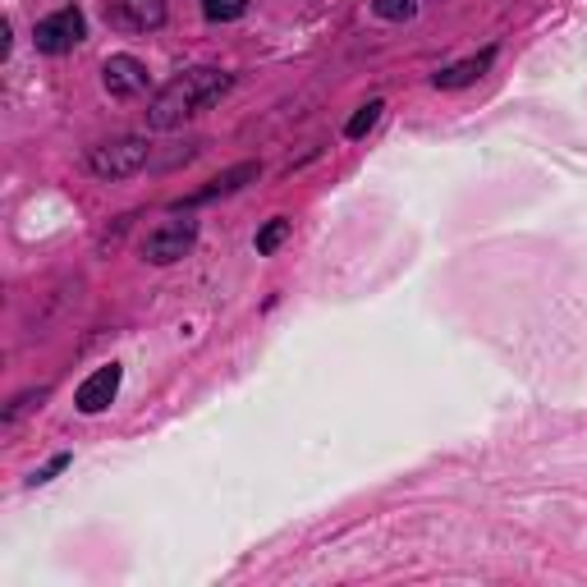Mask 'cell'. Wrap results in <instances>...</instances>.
I'll list each match as a JSON object with an SVG mask.
<instances>
[{
  "instance_id": "obj_1",
  "label": "cell",
  "mask_w": 587,
  "mask_h": 587,
  "mask_svg": "<svg viewBox=\"0 0 587 587\" xmlns=\"http://www.w3.org/2000/svg\"><path fill=\"white\" fill-rule=\"evenodd\" d=\"M230 74L226 70H211V65H198V70H184L179 78H170L157 97L147 106V125L151 129H179L184 119H193L198 111H207L211 102H221L230 92Z\"/></svg>"
},
{
  "instance_id": "obj_2",
  "label": "cell",
  "mask_w": 587,
  "mask_h": 587,
  "mask_svg": "<svg viewBox=\"0 0 587 587\" xmlns=\"http://www.w3.org/2000/svg\"><path fill=\"white\" fill-rule=\"evenodd\" d=\"M147 157H151V147H147V138H111V143H97L87 151V170L97 175V179H129V175H138L143 166H147Z\"/></svg>"
},
{
  "instance_id": "obj_3",
  "label": "cell",
  "mask_w": 587,
  "mask_h": 587,
  "mask_svg": "<svg viewBox=\"0 0 587 587\" xmlns=\"http://www.w3.org/2000/svg\"><path fill=\"white\" fill-rule=\"evenodd\" d=\"M83 38H87V19H83V10H74V6L46 14V19L33 28V42H38L42 55H65V51H74Z\"/></svg>"
},
{
  "instance_id": "obj_4",
  "label": "cell",
  "mask_w": 587,
  "mask_h": 587,
  "mask_svg": "<svg viewBox=\"0 0 587 587\" xmlns=\"http://www.w3.org/2000/svg\"><path fill=\"white\" fill-rule=\"evenodd\" d=\"M193 243H198V221H189V216H184V221H161L143 239V258L157 262V266H170V262H179L184 253H189Z\"/></svg>"
},
{
  "instance_id": "obj_5",
  "label": "cell",
  "mask_w": 587,
  "mask_h": 587,
  "mask_svg": "<svg viewBox=\"0 0 587 587\" xmlns=\"http://www.w3.org/2000/svg\"><path fill=\"white\" fill-rule=\"evenodd\" d=\"M106 23L119 33H157L166 23V0H106Z\"/></svg>"
},
{
  "instance_id": "obj_6",
  "label": "cell",
  "mask_w": 587,
  "mask_h": 587,
  "mask_svg": "<svg viewBox=\"0 0 587 587\" xmlns=\"http://www.w3.org/2000/svg\"><path fill=\"white\" fill-rule=\"evenodd\" d=\"M119 381H125V367H119V363L97 367V373H92V377L78 386V395H74L78 413H102V409H111L115 395H119Z\"/></svg>"
},
{
  "instance_id": "obj_7",
  "label": "cell",
  "mask_w": 587,
  "mask_h": 587,
  "mask_svg": "<svg viewBox=\"0 0 587 587\" xmlns=\"http://www.w3.org/2000/svg\"><path fill=\"white\" fill-rule=\"evenodd\" d=\"M102 83L111 97H138V92H147V65L138 55H111L106 65H102Z\"/></svg>"
},
{
  "instance_id": "obj_8",
  "label": "cell",
  "mask_w": 587,
  "mask_h": 587,
  "mask_svg": "<svg viewBox=\"0 0 587 587\" xmlns=\"http://www.w3.org/2000/svg\"><path fill=\"white\" fill-rule=\"evenodd\" d=\"M491 60H496V51H482V55H469V60H459V65H450V70H441L437 78H431V83H437V87H446V92H454V87H469V83H478L486 70H491Z\"/></svg>"
},
{
  "instance_id": "obj_9",
  "label": "cell",
  "mask_w": 587,
  "mask_h": 587,
  "mask_svg": "<svg viewBox=\"0 0 587 587\" xmlns=\"http://www.w3.org/2000/svg\"><path fill=\"white\" fill-rule=\"evenodd\" d=\"M258 175H262V166H258V161H243V166H234V170H226V175H216L202 193H193V198H189V207H193V202H211V198H221V193H234V189H243V184L258 179Z\"/></svg>"
},
{
  "instance_id": "obj_10",
  "label": "cell",
  "mask_w": 587,
  "mask_h": 587,
  "mask_svg": "<svg viewBox=\"0 0 587 587\" xmlns=\"http://www.w3.org/2000/svg\"><path fill=\"white\" fill-rule=\"evenodd\" d=\"M243 10H249V0H202V14L211 23H234Z\"/></svg>"
},
{
  "instance_id": "obj_11",
  "label": "cell",
  "mask_w": 587,
  "mask_h": 587,
  "mask_svg": "<svg viewBox=\"0 0 587 587\" xmlns=\"http://www.w3.org/2000/svg\"><path fill=\"white\" fill-rule=\"evenodd\" d=\"M381 111H386V102H367V106H358V115H354L349 125H345V138H363V134H367V129H373L377 119H381Z\"/></svg>"
},
{
  "instance_id": "obj_12",
  "label": "cell",
  "mask_w": 587,
  "mask_h": 587,
  "mask_svg": "<svg viewBox=\"0 0 587 587\" xmlns=\"http://www.w3.org/2000/svg\"><path fill=\"white\" fill-rule=\"evenodd\" d=\"M373 14L390 19V23H405V19L418 14V0H373Z\"/></svg>"
},
{
  "instance_id": "obj_13",
  "label": "cell",
  "mask_w": 587,
  "mask_h": 587,
  "mask_svg": "<svg viewBox=\"0 0 587 587\" xmlns=\"http://www.w3.org/2000/svg\"><path fill=\"white\" fill-rule=\"evenodd\" d=\"M285 239H290V221H281V216H275V221H266V226H262V234H258V253H262V258H266V253H275Z\"/></svg>"
},
{
  "instance_id": "obj_14",
  "label": "cell",
  "mask_w": 587,
  "mask_h": 587,
  "mask_svg": "<svg viewBox=\"0 0 587 587\" xmlns=\"http://www.w3.org/2000/svg\"><path fill=\"white\" fill-rule=\"evenodd\" d=\"M42 399H46V386H42V390H28V395H19L14 405L6 409V427H14V422H19V413H28L33 405H42Z\"/></svg>"
},
{
  "instance_id": "obj_15",
  "label": "cell",
  "mask_w": 587,
  "mask_h": 587,
  "mask_svg": "<svg viewBox=\"0 0 587 587\" xmlns=\"http://www.w3.org/2000/svg\"><path fill=\"white\" fill-rule=\"evenodd\" d=\"M60 469H70V454H55V459H51V463H42V469H38L33 478H28V482H33V486H42V482H51Z\"/></svg>"
}]
</instances>
